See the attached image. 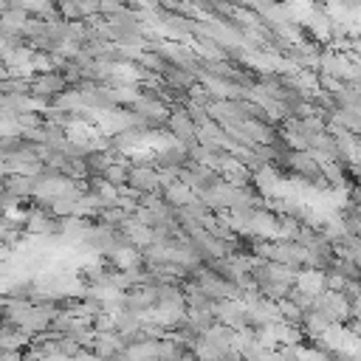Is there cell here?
Returning a JSON list of instances; mask_svg holds the SVG:
<instances>
[{"label": "cell", "instance_id": "6da1fadb", "mask_svg": "<svg viewBox=\"0 0 361 361\" xmlns=\"http://www.w3.org/2000/svg\"><path fill=\"white\" fill-rule=\"evenodd\" d=\"M127 180L135 192H144V195H158L161 192V178L152 166H130Z\"/></svg>", "mask_w": 361, "mask_h": 361}, {"label": "cell", "instance_id": "3957f363", "mask_svg": "<svg viewBox=\"0 0 361 361\" xmlns=\"http://www.w3.org/2000/svg\"><path fill=\"white\" fill-rule=\"evenodd\" d=\"M62 87H65V76L62 73H42V76H37L31 82V93L34 96H56V93H62Z\"/></svg>", "mask_w": 361, "mask_h": 361}, {"label": "cell", "instance_id": "7a4b0ae2", "mask_svg": "<svg viewBox=\"0 0 361 361\" xmlns=\"http://www.w3.org/2000/svg\"><path fill=\"white\" fill-rule=\"evenodd\" d=\"M169 130H172V135L189 149L197 138V130H195V121H192V116L186 113V110H175V113H169Z\"/></svg>", "mask_w": 361, "mask_h": 361}, {"label": "cell", "instance_id": "277c9868", "mask_svg": "<svg viewBox=\"0 0 361 361\" xmlns=\"http://www.w3.org/2000/svg\"><path fill=\"white\" fill-rule=\"evenodd\" d=\"M127 172H130L127 164H107V166H104V178H107L113 186L124 183V180H127Z\"/></svg>", "mask_w": 361, "mask_h": 361}]
</instances>
